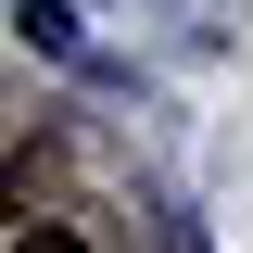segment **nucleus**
Instances as JSON below:
<instances>
[{
    "label": "nucleus",
    "instance_id": "1",
    "mask_svg": "<svg viewBox=\"0 0 253 253\" xmlns=\"http://www.w3.org/2000/svg\"><path fill=\"white\" fill-rule=\"evenodd\" d=\"M13 26H26L38 51H76V13H63V0H13Z\"/></svg>",
    "mask_w": 253,
    "mask_h": 253
},
{
    "label": "nucleus",
    "instance_id": "2",
    "mask_svg": "<svg viewBox=\"0 0 253 253\" xmlns=\"http://www.w3.org/2000/svg\"><path fill=\"white\" fill-rule=\"evenodd\" d=\"M13 253H76V241H63V228H38V241H13Z\"/></svg>",
    "mask_w": 253,
    "mask_h": 253
}]
</instances>
